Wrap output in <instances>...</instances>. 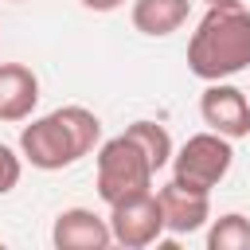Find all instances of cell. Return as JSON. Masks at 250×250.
<instances>
[{
    "label": "cell",
    "mask_w": 250,
    "mask_h": 250,
    "mask_svg": "<svg viewBox=\"0 0 250 250\" xmlns=\"http://www.w3.org/2000/svg\"><path fill=\"white\" fill-rule=\"evenodd\" d=\"M102 145V121L86 105H59L20 129V156L39 172H62Z\"/></svg>",
    "instance_id": "obj_1"
},
{
    "label": "cell",
    "mask_w": 250,
    "mask_h": 250,
    "mask_svg": "<svg viewBox=\"0 0 250 250\" xmlns=\"http://www.w3.org/2000/svg\"><path fill=\"white\" fill-rule=\"evenodd\" d=\"M250 66V8L215 4L188 39V70L199 82H223Z\"/></svg>",
    "instance_id": "obj_2"
},
{
    "label": "cell",
    "mask_w": 250,
    "mask_h": 250,
    "mask_svg": "<svg viewBox=\"0 0 250 250\" xmlns=\"http://www.w3.org/2000/svg\"><path fill=\"white\" fill-rule=\"evenodd\" d=\"M152 160L141 152V145L129 133H117L109 141L98 145V160H94V184H98V199L105 207L133 199L141 191H152Z\"/></svg>",
    "instance_id": "obj_3"
},
{
    "label": "cell",
    "mask_w": 250,
    "mask_h": 250,
    "mask_svg": "<svg viewBox=\"0 0 250 250\" xmlns=\"http://www.w3.org/2000/svg\"><path fill=\"white\" fill-rule=\"evenodd\" d=\"M234 164V148H230V137L207 129V133H195L188 137L176 152H172V180L188 184V188H199V191H211L227 180Z\"/></svg>",
    "instance_id": "obj_4"
},
{
    "label": "cell",
    "mask_w": 250,
    "mask_h": 250,
    "mask_svg": "<svg viewBox=\"0 0 250 250\" xmlns=\"http://www.w3.org/2000/svg\"><path fill=\"white\" fill-rule=\"evenodd\" d=\"M105 219H109V230H113V246H125V250H145V246H152L168 234L164 207H160L156 191H141L133 199L113 203Z\"/></svg>",
    "instance_id": "obj_5"
},
{
    "label": "cell",
    "mask_w": 250,
    "mask_h": 250,
    "mask_svg": "<svg viewBox=\"0 0 250 250\" xmlns=\"http://www.w3.org/2000/svg\"><path fill=\"white\" fill-rule=\"evenodd\" d=\"M199 117L207 129L230 137V141H242L250 137V98L230 86L227 78L223 82H207L203 94H199Z\"/></svg>",
    "instance_id": "obj_6"
},
{
    "label": "cell",
    "mask_w": 250,
    "mask_h": 250,
    "mask_svg": "<svg viewBox=\"0 0 250 250\" xmlns=\"http://www.w3.org/2000/svg\"><path fill=\"white\" fill-rule=\"evenodd\" d=\"M51 242L55 250H105L113 246L109 219H102L90 207H66L51 223Z\"/></svg>",
    "instance_id": "obj_7"
},
{
    "label": "cell",
    "mask_w": 250,
    "mask_h": 250,
    "mask_svg": "<svg viewBox=\"0 0 250 250\" xmlns=\"http://www.w3.org/2000/svg\"><path fill=\"white\" fill-rule=\"evenodd\" d=\"M160 207H164V227L168 234H195L211 223V191L188 188L180 180H168L160 191Z\"/></svg>",
    "instance_id": "obj_8"
},
{
    "label": "cell",
    "mask_w": 250,
    "mask_h": 250,
    "mask_svg": "<svg viewBox=\"0 0 250 250\" xmlns=\"http://www.w3.org/2000/svg\"><path fill=\"white\" fill-rule=\"evenodd\" d=\"M39 105V78L23 62H0V121H27Z\"/></svg>",
    "instance_id": "obj_9"
},
{
    "label": "cell",
    "mask_w": 250,
    "mask_h": 250,
    "mask_svg": "<svg viewBox=\"0 0 250 250\" xmlns=\"http://www.w3.org/2000/svg\"><path fill=\"white\" fill-rule=\"evenodd\" d=\"M188 12H191V0H133L129 20L141 35L164 39L188 23Z\"/></svg>",
    "instance_id": "obj_10"
},
{
    "label": "cell",
    "mask_w": 250,
    "mask_h": 250,
    "mask_svg": "<svg viewBox=\"0 0 250 250\" xmlns=\"http://www.w3.org/2000/svg\"><path fill=\"white\" fill-rule=\"evenodd\" d=\"M125 133H129V137L141 145V152L152 160V168H156V172L172 164V152H176V145H172V137H168V129H164L160 121H148V117H141V121L125 125Z\"/></svg>",
    "instance_id": "obj_11"
},
{
    "label": "cell",
    "mask_w": 250,
    "mask_h": 250,
    "mask_svg": "<svg viewBox=\"0 0 250 250\" xmlns=\"http://www.w3.org/2000/svg\"><path fill=\"white\" fill-rule=\"evenodd\" d=\"M207 250H250V219L227 211L207 223Z\"/></svg>",
    "instance_id": "obj_12"
},
{
    "label": "cell",
    "mask_w": 250,
    "mask_h": 250,
    "mask_svg": "<svg viewBox=\"0 0 250 250\" xmlns=\"http://www.w3.org/2000/svg\"><path fill=\"white\" fill-rule=\"evenodd\" d=\"M20 176H23V156H20L12 145L0 141V195H8V191L20 184Z\"/></svg>",
    "instance_id": "obj_13"
},
{
    "label": "cell",
    "mask_w": 250,
    "mask_h": 250,
    "mask_svg": "<svg viewBox=\"0 0 250 250\" xmlns=\"http://www.w3.org/2000/svg\"><path fill=\"white\" fill-rule=\"evenodd\" d=\"M82 8H90V12H117V8H125V0H78Z\"/></svg>",
    "instance_id": "obj_14"
},
{
    "label": "cell",
    "mask_w": 250,
    "mask_h": 250,
    "mask_svg": "<svg viewBox=\"0 0 250 250\" xmlns=\"http://www.w3.org/2000/svg\"><path fill=\"white\" fill-rule=\"evenodd\" d=\"M207 8H215V4H242V0H203Z\"/></svg>",
    "instance_id": "obj_15"
},
{
    "label": "cell",
    "mask_w": 250,
    "mask_h": 250,
    "mask_svg": "<svg viewBox=\"0 0 250 250\" xmlns=\"http://www.w3.org/2000/svg\"><path fill=\"white\" fill-rule=\"evenodd\" d=\"M16 4H23V0H16Z\"/></svg>",
    "instance_id": "obj_16"
}]
</instances>
